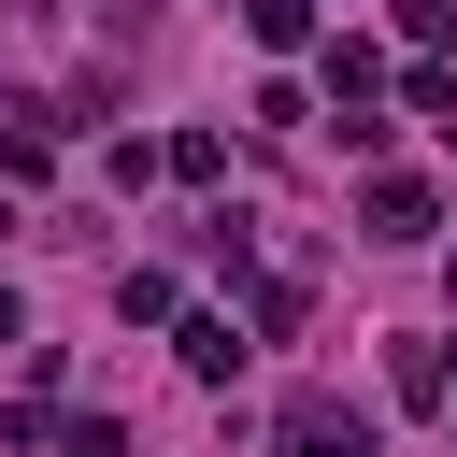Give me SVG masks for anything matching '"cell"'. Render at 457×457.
<instances>
[{"instance_id": "cell-12", "label": "cell", "mask_w": 457, "mask_h": 457, "mask_svg": "<svg viewBox=\"0 0 457 457\" xmlns=\"http://www.w3.org/2000/svg\"><path fill=\"white\" fill-rule=\"evenodd\" d=\"M443 414H457V400H443Z\"/></svg>"}, {"instance_id": "cell-4", "label": "cell", "mask_w": 457, "mask_h": 457, "mask_svg": "<svg viewBox=\"0 0 457 457\" xmlns=\"http://www.w3.org/2000/svg\"><path fill=\"white\" fill-rule=\"evenodd\" d=\"M171 357H186L200 386H228V371H243V328H228V314H186V328H171Z\"/></svg>"}, {"instance_id": "cell-10", "label": "cell", "mask_w": 457, "mask_h": 457, "mask_svg": "<svg viewBox=\"0 0 457 457\" xmlns=\"http://www.w3.org/2000/svg\"><path fill=\"white\" fill-rule=\"evenodd\" d=\"M71 457H129V428H114V414H86V428H71Z\"/></svg>"}, {"instance_id": "cell-2", "label": "cell", "mask_w": 457, "mask_h": 457, "mask_svg": "<svg viewBox=\"0 0 457 457\" xmlns=\"http://www.w3.org/2000/svg\"><path fill=\"white\" fill-rule=\"evenodd\" d=\"M428 228H443V200L414 171H371V243H428Z\"/></svg>"}, {"instance_id": "cell-8", "label": "cell", "mask_w": 457, "mask_h": 457, "mask_svg": "<svg viewBox=\"0 0 457 457\" xmlns=\"http://www.w3.org/2000/svg\"><path fill=\"white\" fill-rule=\"evenodd\" d=\"M157 157H171V171H186V186H214V171H228V129H171V143H157Z\"/></svg>"}, {"instance_id": "cell-1", "label": "cell", "mask_w": 457, "mask_h": 457, "mask_svg": "<svg viewBox=\"0 0 457 457\" xmlns=\"http://www.w3.org/2000/svg\"><path fill=\"white\" fill-rule=\"evenodd\" d=\"M271 443H286V457H386V443H371V414H357L343 386H300V400L271 414Z\"/></svg>"}, {"instance_id": "cell-9", "label": "cell", "mask_w": 457, "mask_h": 457, "mask_svg": "<svg viewBox=\"0 0 457 457\" xmlns=\"http://www.w3.org/2000/svg\"><path fill=\"white\" fill-rule=\"evenodd\" d=\"M400 29L414 43H457V0H400Z\"/></svg>"}, {"instance_id": "cell-11", "label": "cell", "mask_w": 457, "mask_h": 457, "mask_svg": "<svg viewBox=\"0 0 457 457\" xmlns=\"http://www.w3.org/2000/svg\"><path fill=\"white\" fill-rule=\"evenodd\" d=\"M14 328H29V314H14V286H0V343H14Z\"/></svg>"}, {"instance_id": "cell-5", "label": "cell", "mask_w": 457, "mask_h": 457, "mask_svg": "<svg viewBox=\"0 0 457 457\" xmlns=\"http://www.w3.org/2000/svg\"><path fill=\"white\" fill-rule=\"evenodd\" d=\"M314 71H328V100H343V114H371V100H386V57H371V43H328Z\"/></svg>"}, {"instance_id": "cell-7", "label": "cell", "mask_w": 457, "mask_h": 457, "mask_svg": "<svg viewBox=\"0 0 457 457\" xmlns=\"http://www.w3.org/2000/svg\"><path fill=\"white\" fill-rule=\"evenodd\" d=\"M243 29H257L271 57H300V43H314V0H243Z\"/></svg>"}, {"instance_id": "cell-6", "label": "cell", "mask_w": 457, "mask_h": 457, "mask_svg": "<svg viewBox=\"0 0 457 457\" xmlns=\"http://www.w3.org/2000/svg\"><path fill=\"white\" fill-rule=\"evenodd\" d=\"M43 171H57V129H43V114H29V129H0V186H43Z\"/></svg>"}, {"instance_id": "cell-3", "label": "cell", "mask_w": 457, "mask_h": 457, "mask_svg": "<svg viewBox=\"0 0 457 457\" xmlns=\"http://www.w3.org/2000/svg\"><path fill=\"white\" fill-rule=\"evenodd\" d=\"M386 386H400V414H443V400H457V343H400Z\"/></svg>"}]
</instances>
